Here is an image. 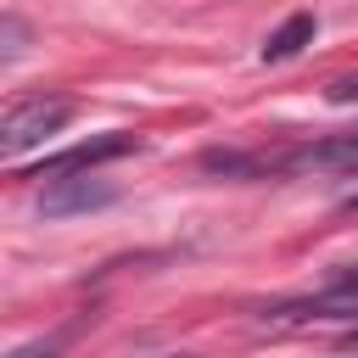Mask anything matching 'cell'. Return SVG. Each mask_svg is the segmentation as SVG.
Instances as JSON below:
<instances>
[{"instance_id":"6da1fadb","label":"cell","mask_w":358,"mask_h":358,"mask_svg":"<svg viewBox=\"0 0 358 358\" xmlns=\"http://www.w3.org/2000/svg\"><path fill=\"white\" fill-rule=\"evenodd\" d=\"M67 117H73V101L67 95H28V101L6 106V117H0V157H11V162L28 157L50 134H62Z\"/></svg>"},{"instance_id":"7a4b0ae2","label":"cell","mask_w":358,"mask_h":358,"mask_svg":"<svg viewBox=\"0 0 358 358\" xmlns=\"http://www.w3.org/2000/svg\"><path fill=\"white\" fill-rule=\"evenodd\" d=\"M263 324H319V319H358V263L341 268L336 280H324L319 291L308 296H291V302H274L257 313Z\"/></svg>"},{"instance_id":"3957f363","label":"cell","mask_w":358,"mask_h":358,"mask_svg":"<svg viewBox=\"0 0 358 358\" xmlns=\"http://www.w3.org/2000/svg\"><path fill=\"white\" fill-rule=\"evenodd\" d=\"M129 151H140V140L123 134V129H112V134H95V140H78V145L45 157L28 179H45V185H50V179H73V173H90L95 162H112V157H129Z\"/></svg>"},{"instance_id":"277c9868","label":"cell","mask_w":358,"mask_h":358,"mask_svg":"<svg viewBox=\"0 0 358 358\" xmlns=\"http://www.w3.org/2000/svg\"><path fill=\"white\" fill-rule=\"evenodd\" d=\"M112 201V185H84V179H50L39 196L45 218H67V213H95Z\"/></svg>"},{"instance_id":"5b68a950","label":"cell","mask_w":358,"mask_h":358,"mask_svg":"<svg viewBox=\"0 0 358 358\" xmlns=\"http://www.w3.org/2000/svg\"><path fill=\"white\" fill-rule=\"evenodd\" d=\"M313 34H319V22H313L308 11H296V17H285V22L263 39V50H257V56H263V62H291L302 45H313Z\"/></svg>"},{"instance_id":"8992f818","label":"cell","mask_w":358,"mask_h":358,"mask_svg":"<svg viewBox=\"0 0 358 358\" xmlns=\"http://www.w3.org/2000/svg\"><path fill=\"white\" fill-rule=\"evenodd\" d=\"M0 56H6V62L22 56V22H17V17H6V50H0Z\"/></svg>"},{"instance_id":"52a82bcc","label":"cell","mask_w":358,"mask_h":358,"mask_svg":"<svg viewBox=\"0 0 358 358\" xmlns=\"http://www.w3.org/2000/svg\"><path fill=\"white\" fill-rule=\"evenodd\" d=\"M11 358H50V341H39V347H17Z\"/></svg>"},{"instance_id":"ba28073f","label":"cell","mask_w":358,"mask_h":358,"mask_svg":"<svg viewBox=\"0 0 358 358\" xmlns=\"http://www.w3.org/2000/svg\"><path fill=\"white\" fill-rule=\"evenodd\" d=\"M341 352H358V330H352V336H347V341H341Z\"/></svg>"},{"instance_id":"9c48e42d","label":"cell","mask_w":358,"mask_h":358,"mask_svg":"<svg viewBox=\"0 0 358 358\" xmlns=\"http://www.w3.org/2000/svg\"><path fill=\"white\" fill-rule=\"evenodd\" d=\"M157 358H196V352H157Z\"/></svg>"}]
</instances>
